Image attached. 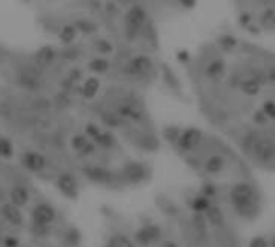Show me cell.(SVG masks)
Instances as JSON below:
<instances>
[{
	"label": "cell",
	"instance_id": "cell-1",
	"mask_svg": "<svg viewBox=\"0 0 275 247\" xmlns=\"http://www.w3.org/2000/svg\"><path fill=\"white\" fill-rule=\"evenodd\" d=\"M228 199L238 217L245 220H253L259 215L261 196L255 183L246 182V180L234 183L232 188H230Z\"/></svg>",
	"mask_w": 275,
	"mask_h": 247
},
{
	"label": "cell",
	"instance_id": "cell-2",
	"mask_svg": "<svg viewBox=\"0 0 275 247\" xmlns=\"http://www.w3.org/2000/svg\"><path fill=\"white\" fill-rule=\"evenodd\" d=\"M148 11L142 4L130 5L124 15V37L129 42L137 40L148 26Z\"/></svg>",
	"mask_w": 275,
	"mask_h": 247
},
{
	"label": "cell",
	"instance_id": "cell-3",
	"mask_svg": "<svg viewBox=\"0 0 275 247\" xmlns=\"http://www.w3.org/2000/svg\"><path fill=\"white\" fill-rule=\"evenodd\" d=\"M153 71H155V61H153L150 55H145V53H139V55L130 56L123 66V74L130 79L147 77Z\"/></svg>",
	"mask_w": 275,
	"mask_h": 247
},
{
	"label": "cell",
	"instance_id": "cell-4",
	"mask_svg": "<svg viewBox=\"0 0 275 247\" xmlns=\"http://www.w3.org/2000/svg\"><path fill=\"white\" fill-rule=\"evenodd\" d=\"M113 109L124 120H130V122L140 124L142 120L145 119V105L142 103V100H139L135 95L123 98Z\"/></svg>",
	"mask_w": 275,
	"mask_h": 247
},
{
	"label": "cell",
	"instance_id": "cell-5",
	"mask_svg": "<svg viewBox=\"0 0 275 247\" xmlns=\"http://www.w3.org/2000/svg\"><path fill=\"white\" fill-rule=\"evenodd\" d=\"M251 157L259 165H270L275 162V138L269 135H261L255 150L251 153Z\"/></svg>",
	"mask_w": 275,
	"mask_h": 247
},
{
	"label": "cell",
	"instance_id": "cell-6",
	"mask_svg": "<svg viewBox=\"0 0 275 247\" xmlns=\"http://www.w3.org/2000/svg\"><path fill=\"white\" fill-rule=\"evenodd\" d=\"M204 141V133L196 129V127H187L182 129L180 135H179V140L175 143L177 150L184 154H190L193 151H196Z\"/></svg>",
	"mask_w": 275,
	"mask_h": 247
},
{
	"label": "cell",
	"instance_id": "cell-7",
	"mask_svg": "<svg viewBox=\"0 0 275 247\" xmlns=\"http://www.w3.org/2000/svg\"><path fill=\"white\" fill-rule=\"evenodd\" d=\"M32 217V225L36 228H47L57 220V210H55L47 202H40L31 212Z\"/></svg>",
	"mask_w": 275,
	"mask_h": 247
},
{
	"label": "cell",
	"instance_id": "cell-8",
	"mask_svg": "<svg viewBox=\"0 0 275 247\" xmlns=\"http://www.w3.org/2000/svg\"><path fill=\"white\" fill-rule=\"evenodd\" d=\"M225 72H227V61L222 56H214V58L208 60L203 66V76L211 82L221 81L225 76Z\"/></svg>",
	"mask_w": 275,
	"mask_h": 247
},
{
	"label": "cell",
	"instance_id": "cell-9",
	"mask_svg": "<svg viewBox=\"0 0 275 247\" xmlns=\"http://www.w3.org/2000/svg\"><path fill=\"white\" fill-rule=\"evenodd\" d=\"M121 177H123L127 183L137 185V183L145 182V178L148 177V168L140 162H129L123 167Z\"/></svg>",
	"mask_w": 275,
	"mask_h": 247
},
{
	"label": "cell",
	"instance_id": "cell-10",
	"mask_svg": "<svg viewBox=\"0 0 275 247\" xmlns=\"http://www.w3.org/2000/svg\"><path fill=\"white\" fill-rule=\"evenodd\" d=\"M237 87L241 93L245 96H249V98H255V96H259L264 85L258 81V79L253 76V74H245V76H240L237 79Z\"/></svg>",
	"mask_w": 275,
	"mask_h": 247
},
{
	"label": "cell",
	"instance_id": "cell-11",
	"mask_svg": "<svg viewBox=\"0 0 275 247\" xmlns=\"http://www.w3.org/2000/svg\"><path fill=\"white\" fill-rule=\"evenodd\" d=\"M84 175L90 180L94 183L98 185H109L116 180V174L108 170L106 167H100V165H89L84 168Z\"/></svg>",
	"mask_w": 275,
	"mask_h": 247
},
{
	"label": "cell",
	"instance_id": "cell-12",
	"mask_svg": "<svg viewBox=\"0 0 275 247\" xmlns=\"http://www.w3.org/2000/svg\"><path fill=\"white\" fill-rule=\"evenodd\" d=\"M57 188L66 197H70V199L78 197L79 183H78V180H76V177L70 172H63L57 177Z\"/></svg>",
	"mask_w": 275,
	"mask_h": 247
},
{
	"label": "cell",
	"instance_id": "cell-13",
	"mask_svg": "<svg viewBox=\"0 0 275 247\" xmlns=\"http://www.w3.org/2000/svg\"><path fill=\"white\" fill-rule=\"evenodd\" d=\"M21 164L26 170L39 174L47 167V157L39 151H25L21 156Z\"/></svg>",
	"mask_w": 275,
	"mask_h": 247
},
{
	"label": "cell",
	"instance_id": "cell-14",
	"mask_svg": "<svg viewBox=\"0 0 275 247\" xmlns=\"http://www.w3.org/2000/svg\"><path fill=\"white\" fill-rule=\"evenodd\" d=\"M71 148L76 154L82 157H89L97 151V144L85 133H78L71 138Z\"/></svg>",
	"mask_w": 275,
	"mask_h": 247
},
{
	"label": "cell",
	"instance_id": "cell-15",
	"mask_svg": "<svg viewBox=\"0 0 275 247\" xmlns=\"http://www.w3.org/2000/svg\"><path fill=\"white\" fill-rule=\"evenodd\" d=\"M225 165H227L225 156L221 153H213L203 161V170L208 175H219L225 168Z\"/></svg>",
	"mask_w": 275,
	"mask_h": 247
},
{
	"label": "cell",
	"instance_id": "cell-16",
	"mask_svg": "<svg viewBox=\"0 0 275 247\" xmlns=\"http://www.w3.org/2000/svg\"><path fill=\"white\" fill-rule=\"evenodd\" d=\"M0 215H2V218L7 223L13 225V227H21L25 221V215L21 212V207L12 204V202H7V204L0 207Z\"/></svg>",
	"mask_w": 275,
	"mask_h": 247
},
{
	"label": "cell",
	"instance_id": "cell-17",
	"mask_svg": "<svg viewBox=\"0 0 275 247\" xmlns=\"http://www.w3.org/2000/svg\"><path fill=\"white\" fill-rule=\"evenodd\" d=\"M159 236H161V230L156 225H145V227H142L135 233V241L142 245H148L151 242L158 241Z\"/></svg>",
	"mask_w": 275,
	"mask_h": 247
},
{
	"label": "cell",
	"instance_id": "cell-18",
	"mask_svg": "<svg viewBox=\"0 0 275 247\" xmlns=\"http://www.w3.org/2000/svg\"><path fill=\"white\" fill-rule=\"evenodd\" d=\"M100 87H102V81L98 79L97 76H90L82 81L81 85V95L84 100H94L98 92H100Z\"/></svg>",
	"mask_w": 275,
	"mask_h": 247
},
{
	"label": "cell",
	"instance_id": "cell-19",
	"mask_svg": "<svg viewBox=\"0 0 275 247\" xmlns=\"http://www.w3.org/2000/svg\"><path fill=\"white\" fill-rule=\"evenodd\" d=\"M87 69L95 76H105L109 72V69H111V61L108 60V56L98 55L87 63Z\"/></svg>",
	"mask_w": 275,
	"mask_h": 247
},
{
	"label": "cell",
	"instance_id": "cell-20",
	"mask_svg": "<svg viewBox=\"0 0 275 247\" xmlns=\"http://www.w3.org/2000/svg\"><path fill=\"white\" fill-rule=\"evenodd\" d=\"M31 199L29 189L25 185H13L10 189V202L18 207H25Z\"/></svg>",
	"mask_w": 275,
	"mask_h": 247
},
{
	"label": "cell",
	"instance_id": "cell-21",
	"mask_svg": "<svg viewBox=\"0 0 275 247\" xmlns=\"http://www.w3.org/2000/svg\"><path fill=\"white\" fill-rule=\"evenodd\" d=\"M204 218H206L208 225L213 227V228H221L222 225L225 223V217H224L222 209L219 207V206H214V204H211L210 207L206 209Z\"/></svg>",
	"mask_w": 275,
	"mask_h": 247
},
{
	"label": "cell",
	"instance_id": "cell-22",
	"mask_svg": "<svg viewBox=\"0 0 275 247\" xmlns=\"http://www.w3.org/2000/svg\"><path fill=\"white\" fill-rule=\"evenodd\" d=\"M258 22L262 31H275V7L267 5L261 10L258 16Z\"/></svg>",
	"mask_w": 275,
	"mask_h": 247
},
{
	"label": "cell",
	"instance_id": "cell-23",
	"mask_svg": "<svg viewBox=\"0 0 275 247\" xmlns=\"http://www.w3.org/2000/svg\"><path fill=\"white\" fill-rule=\"evenodd\" d=\"M55 60H57V50L50 47V45H43L36 53V63L42 67L50 66Z\"/></svg>",
	"mask_w": 275,
	"mask_h": 247
},
{
	"label": "cell",
	"instance_id": "cell-24",
	"mask_svg": "<svg viewBox=\"0 0 275 247\" xmlns=\"http://www.w3.org/2000/svg\"><path fill=\"white\" fill-rule=\"evenodd\" d=\"M259 137H261V133L258 130H248V132H245L243 135H241L240 146H241V150H243L245 154L251 156V153H253V150H255V146H256Z\"/></svg>",
	"mask_w": 275,
	"mask_h": 247
},
{
	"label": "cell",
	"instance_id": "cell-25",
	"mask_svg": "<svg viewBox=\"0 0 275 247\" xmlns=\"http://www.w3.org/2000/svg\"><path fill=\"white\" fill-rule=\"evenodd\" d=\"M238 43H240V40L234 36V34H227V32L221 34L216 40V45L224 53H234L238 48Z\"/></svg>",
	"mask_w": 275,
	"mask_h": 247
},
{
	"label": "cell",
	"instance_id": "cell-26",
	"mask_svg": "<svg viewBox=\"0 0 275 247\" xmlns=\"http://www.w3.org/2000/svg\"><path fill=\"white\" fill-rule=\"evenodd\" d=\"M78 36H79V31H78V28H76L74 22H73V24H64L60 29L58 40L63 45H73L76 42V39H78Z\"/></svg>",
	"mask_w": 275,
	"mask_h": 247
},
{
	"label": "cell",
	"instance_id": "cell-27",
	"mask_svg": "<svg viewBox=\"0 0 275 247\" xmlns=\"http://www.w3.org/2000/svg\"><path fill=\"white\" fill-rule=\"evenodd\" d=\"M102 122L105 124L106 127L109 129H119V127H123V124L126 122L123 117H121L118 112L114 109H106L102 112V116H100Z\"/></svg>",
	"mask_w": 275,
	"mask_h": 247
},
{
	"label": "cell",
	"instance_id": "cell-28",
	"mask_svg": "<svg viewBox=\"0 0 275 247\" xmlns=\"http://www.w3.org/2000/svg\"><path fill=\"white\" fill-rule=\"evenodd\" d=\"M189 206L193 212H198V213H204L206 209L211 206V199L206 197L204 194H195L192 199H189Z\"/></svg>",
	"mask_w": 275,
	"mask_h": 247
},
{
	"label": "cell",
	"instance_id": "cell-29",
	"mask_svg": "<svg viewBox=\"0 0 275 247\" xmlns=\"http://www.w3.org/2000/svg\"><path fill=\"white\" fill-rule=\"evenodd\" d=\"M94 48L98 55H102V56H109V55H113L114 53V43L106 39V37H100V39H97L94 42Z\"/></svg>",
	"mask_w": 275,
	"mask_h": 247
},
{
	"label": "cell",
	"instance_id": "cell-30",
	"mask_svg": "<svg viewBox=\"0 0 275 247\" xmlns=\"http://www.w3.org/2000/svg\"><path fill=\"white\" fill-rule=\"evenodd\" d=\"M74 26L78 28L79 34H84V36H92V34L98 32V24L94 22L92 19L79 18V19L74 21Z\"/></svg>",
	"mask_w": 275,
	"mask_h": 247
},
{
	"label": "cell",
	"instance_id": "cell-31",
	"mask_svg": "<svg viewBox=\"0 0 275 247\" xmlns=\"http://www.w3.org/2000/svg\"><path fill=\"white\" fill-rule=\"evenodd\" d=\"M95 144L100 146V148H103V150H113L116 146V138L111 132L102 130V133L98 135V138L95 140Z\"/></svg>",
	"mask_w": 275,
	"mask_h": 247
},
{
	"label": "cell",
	"instance_id": "cell-32",
	"mask_svg": "<svg viewBox=\"0 0 275 247\" xmlns=\"http://www.w3.org/2000/svg\"><path fill=\"white\" fill-rule=\"evenodd\" d=\"M15 154V148H13V143L10 138L7 137H0V157L2 159H12Z\"/></svg>",
	"mask_w": 275,
	"mask_h": 247
},
{
	"label": "cell",
	"instance_id": "cell-33",
	"mask_svg": "<svg viewBox=\"0 0 275 247\" xmlns=\"http://www.w3.org/2000/svg\"><path fill=\"white\" fill-rule=\"evenodd\" d=\"M237 21H238V26H240L241 29H246L249 24H253V22H256V21H258V18H256L255 15H253L251 11L243 10V11H240V13H238Z\"/></svg>",
	"mask_w": 275,
	"mask_h": 247
},
{
	"label": "cell",
	"instance_id": "cell-34",
	"mask_svg": "<svg viewBox=\"0 0 275 247\" xmlns=\"http://www.w3.org/2000/svg\"><path fill=\"white\" fill-rule=\"evenodd\" d=\"M251 120L256 124L258 127H267L269 124H270V119L266 116V112H264L261 108L256 109L255 112H253V116H251Z\"/></svg>",
	"mask_w": 275,
	"mask_h": 247
},
{
	"label": "cell",
	"instance_id": "cell-35",
	"mask_svg": "<svg viewBox=\"0 0 275 247\" xmlns=\"http://www.w3.org/2000/svg\"><path fill=\"white\" fill-rule=\"evenodd\" d=\"M84 133H85L92 141H95V140L98 138V135L102 133V127L97 126L95 122H87L85 127H84Z\"/></svg>",
	"mask_w": 275,
	"mask_h": 247
},
{
	"label": "cell",
	"instance_id": "cell-36",
	"mask_svg": "<svg viewBox=\"0 0 275 247\" xmlns=\"http://www.w3.org/2000/svg\"><path fill=\"white\" fill-rule=\"evenodd\" d=\"M261 109L266 112V116L270 119V122L275 120V100H273V98L264 100L262 105H261Z\"/></svg>",
	"mask_w": 275,
	"mask_h": 247
},
{
	"label": "cell",
	"instance_id": "cell-37",
	"mask_svg": "<svg viewBox=\"0 0 275 247\" xmlns=\"http://www.w3.org/2000/svg\"><path fill=\"white\" fill-rule=\"evenodd\" d=\"M180 132H182L180 127H175V126L172 127V126H169V127L164 129V137H166V140H168L169 143L175 144V143H177V140H179Z\"/></svg>",
	"mask_w": 275,
	"mask_h": 247
},
{
	"label": "cell",
	"instance_id": "cell-38",
	"mask_svg": "<svg viewBox=\"0 0 275 247\" xmlns=\"http://www.w3.org/2000/svg\"><path fill=\"white\" fill-rule=\"evenodd\" d=\"M111 247H135L134 242H132L126 236H113L108 242Z\"/></svg>",
	"mask_w": 275,
	"mask_h": 247
},
{
	"label": "cell",
	"instance_id": "cell-39",
	"mask_svg": "<svg viewBox=\"0 0 275 247\" xmlns=\"http://www.w3.org/2000/svg\"><path fill=\"white\" fill-rule=\"evenodd\" d=\"M66 81H68L71 85H76V84H79V82L84 81V74H82V71L79 69V67H73V69H70Z\"/></svg>",
	"mask_w": 275,
	"mask_h": 247
},
{
	"label": "cell",
	"instance_id": "cell-40",
	"mask_svg": "<svg viewBox=\"0 0 275 247\" xmlns=\"http://www.w3.org/2000/svg\"><path fill=\"white\" fill-rule=\"evenodd\" d=\"M39 79H36L34 76H29V74H25L23 79H21V85L29 88V90H37L40 85H39Z\"/></svg>",
	"mask_w": 275,
	"mask_h": 247
},
{
	"label": "cell",
	"instance_id": "cell-41",
	"mask_svg": "<svg viewBox=\"0 0 275 247\" xmlns=\"http://www.w3.org/2000/svg\"><path fill=\"white\" fill-rule=\"evenodd\" d=\"M200 193L204 194L206 197L213 199V197H216V194H217V186H216L214 183H204V185L201 186V191H200Z\"/></svg>",
	"mask_w": 275,
	"mask_h": 247
},
{
	"label": "cell",
	"instance_id": "cell-42",
	"mask_svg": "<svg viewBox=\"0 0 275 247\" xmlns=\"http://www.w3.org/2000/svg\"><path fill=\"white\" fill-rule=\"evenodd\" d=\"M103 10L106 11V15L114 16V15L119 13V5L114 2V0H106V2L103 4Z\"/></svg>",
	"mask_w": 275,
	"mask_h": 247
},
{
	"label": "cell",
	"instance_id": "cell-43",
	"mask_svg": "<svg viewBox=\"0 0 275 247\" xmlns=\"http://www.w3.org/2000/svg\"><path fill=\"white\" fill-rule=\"evenodd\" d=\"M175 58H177V61L180 64H189L192 61V55H190L189 50L180 48V50H177V53H175Z\"/></svg>",
	"mask_w": 275,
	"mask_h": 247
},
{
	"label": "cell",
	"instance_id": "cell-44",
	"mask_svg": "<svg viewBox=\"0 0 275 247\" xmlns=\"http://www.w3.org/2000/svg\"><path fill=\"white\" fill-rule=\"evenodd\" d=\"M249 247H270V242L264 236H255L249 241Z\"/></svg>",
	"mask_w": 275,
	"mask_h": 247
},
{
	"label": "cell",
	"instance_id": "cell-45",
	"mask_svg": "<svg viewBox=\"0 0 275 247\" xmlns=\"http://www.w3.org/2000/svg\"><path fill=\"white\" fill-rule=\"evenodd\" d=\"M266 77H267V85L275 87V63L266 67Z\"/></svg>",
	"mask_w": 275,
	"mask_h": 247
},
{
	"label": "cell",
	"instance_id": "cell-46",
	"mask_svg": "<svg viewBox=\"0 0 275 247\" xmlns=\"http://www.w3.org/2000/svg\"><path fill=\"white\" fill-rule=\"evenodd\" d=\"M177 4L185 10H193L198 4V0H177Z\"/></svg>",
	"mask_w": 275,
	"mask_h": 247
},
{
	"label": "cell",
	"instance_id": "cell-47",
	"mask_svg": "<svg viewBox=\"0 0 275 247\" xmlns=\"http://www.w3.org/2000/svg\"><path fill=\"white\" fill-rule=\"evenodd\" d=\"M7 245H16V241H15V239H8V241H7Z\"/></svg>",
	"mask_w": 275,
	"mask_h": 247
},
{
	"label": "cell",
	"instance_id": "cell-48",
	"mask_svg": "<svg viewBox=\"0 0 275 247\" xmlns=\"http://www.w3.org/2000/svg\"><path fill=\"white\" fill-rule=\"evenodd\" d=\"M164 247H177V245H175L174 242H171V241H168L166 244H164Z\"/></svg>",
	"mask_w": 275,
	"mask_h": 247
},
{
	"label": "cell",
	"instance_id": "cell-49",
	"mask_svg": "<svg viewBox=\"0 0 275 247\" xmlns=\"http://www.w3.org/2000/svg\"><path fill=\"white\" fill-rule=\"evenodd\" d=\"M270 245H272V247H275V239L272 241V244H270Z\"/></svg>",
	"mask_w": 275,
	"mask_h": 247
},
{
	"label": "cell",
	"instance_id": "cell-50",
	"mask_svg": "<svg viewBox=\"0 0 275 247\" xmlns=\"http://www.w3.org/2000/svg\"><path fill=\"white\" fill-rule=\"evenodd\" d=\"M105 247H111V245H109V244H106V245H105Z\"/></svg>",
	"mask_w": 275,
	"mask_h": 247
}]
</instances>
